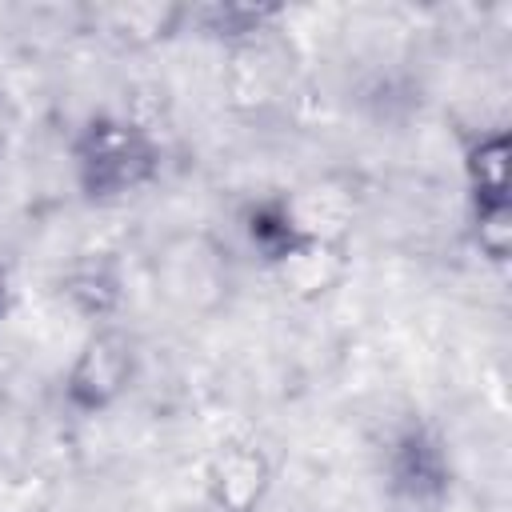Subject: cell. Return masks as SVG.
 <instances>
[{
	"label": "cell",
	"instance_id": "4",
	"mask_svg": "<svg viewBox=\"0 0 512 512\" xmlns=\"http://www.w3.org/2000/svg\"><path fill=\"white\" fill-rule=\"evenodd\" d=\"M400 456H404L400 480H408L416 496H420L424 488H436V484H440V460H436V448H428L420 436H408V440L400 444Z\"/></svg>",
	"mask_w": 512,
	"mask_h": 512
},
{
	"label": "cell",
	"instance_id": "2",
	"mask_svg": "<svg viewBox=\"0 0 512 512\" xmlns=\"http://www.w3.org/2000/svg\"><path fill=\"white\" fill-rule=\"evenodd\" d=\"M128 340H120L116 332H100L84 356L76 360L72 368V380H68V392L80 408H100L108 404L120 388H124V376H128Z\"/></svg>",
	"mask_w": 512,
	"mask_h": 512
},
{
	"label": "cell",
	"instance_id": "1",
	"mask_svg": "<svg viewBox=\"0 0 512 512\" xmlns=\"http://www.w3.org/2000/svg\"><path fill=\"white\" fill-rule=\"evenodd\" d=\"M76 164H80L84 188L92 196H120V192H128L152 176L156 148L132 124L96 120V124H88V132L76 148Z\"/></svg>",
	"mask_w": 512,
	"mask_h": 512
},
{
	"label": "cell",
	"instance_id": "5",
	"mask_svg": "<svg viewBox=\"0 0 512 512\" xmlns=\"http://www.w3.org/2000/svg\"><path fill=\"white\" fill-rule=\"evenodd\" d=\"M0 308H4V272H0Z\"/></svg>",
	"mask_w": 512,
	"mask_h": 512
},
{
	"label": "cell",
	"instance_id": "3",
	"mask_svg": "<svg viewBox=\"0 0 512 512\" xmlns=\"http://www.w3.org/2000/svg\"><path fill=\"white\" fill-rule=\"evenodd\" d=\"M260 480H264V464H260L256 452H228L224 456V488H220V500L232 504V508H244L248 500H256Z\"/></svg>",
	"mask_w": 512,
	"mask_h": 512
}]
</instances>
